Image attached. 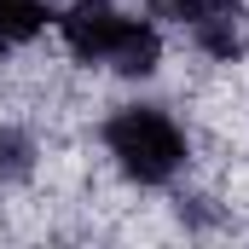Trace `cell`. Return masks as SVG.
Returning a JSON list of instances; mask_svg holds the SVG:
<instances>
[{
	"mask_svg": "<svg viewBox=\"0 0 249 249\" xmlns=\"http://www.w3.org/2000/svg\"><path fill=\"white\" fill-rule=\"evenodd\" d=\"M53 12H58L53 0H0V47L18 53V47L41 41L53 29Z\"/></svg>",
	"mask_w": 249,
	"mask_h": 249,
	"instance_id": "cell-4",
	"label": "cell"
},
{
	"mask_svg": "<svg viewBox=\"0 0 249 249\" xmlns=\"http://www.w3.org/2000/svg\"><path fill=\"white\" fill-rule=\"evenodd\" d=\"M99 151L110 162V174L133 191H168L180 186V174L197 157V139L191 127L157 105V99H127V105H110L99 116Z\"/></svg>",
	"mask_w": 249,
	"mask_h": 249,
	"instance_id": "cell-2",
	"label": "cell"
},
{
	"mask_svg": "<svg viewBox=\"0 0 249 249\" xmlns=\"http://www.w3.org/2000/svg\"><path fill=\"white\" fill-rule=\"evenodd\" d=\"M226 214H232V203H220L214 191H174V220L186 232H214Z\"/></svg>",
	"mask_w": 249,
	"mask_h": 249,
	"instance_id": "cell-5",
	"label": "cell"
},
{
	"mask_svg": "<svg viewBox=\"0 0 249 249\" xmlns=\"http://www.w3.org/2000/svg\"><path fill=\"white\" fill-rule=\"evenodd\" d=\"M47 151H41V133L29 122H0V191H23L35 186Z\"/></svg>",
	"mask_w": 249,
	"mask_h": 249,
	"instance_id": "cell-3",
	"label": "cell"
},
{
	"mask_svg": "<svg viewBox=\"0 0 249 249\" xmlns=\"http://www.w3.org/2000/svg\"><path fill=\"white\" fill-rule=\"evenodd\" d=\"M53 29H58V47L70 53V64L105 70L116 81H157L168 64L162 23L145 6L127 12L122 0H64L53 12Z\"/></svg>",
	"mask_w": 249,
	"mask_h": 249,
	"instance_id": "cell-1",
	"label": "cell"
}]
</instances>
